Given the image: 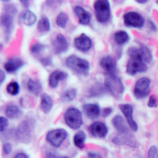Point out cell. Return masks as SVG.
Wrapping results in <instances>:
<instances>
[{
  "label": "cell",
  "instance_id": "1",
  "mask_svg": "<svg viewBox=\"0 0 158 158\" xmlns=\"http://www.w3.org/2000/svg\"><path fill=\"white\" fill-rule=\"evenodd\" d=\"M129 59L126 66V73L131 76L145 73L148 70L147 63L153 60V55L145 45L131 47L127 51Z\"/></svg>",
  "mask_w": 158,
  "mask_h": 158
},
{
  "label": "cell",
  "instance_id": "2",
  "mask_svg": "<svg viewBox=\"0 0 158 158\" xmlns=\"http://www.w3.org/2000/svg\"><path fill=\"white\" fill-rule=\"evenodd\" d=\"M36 121L32 117H26L21 121L15 131V136L18 142L29 144L32 142Z\"/></svg>",
  "mask_w": 158,
  "mask_h": 158
},
{
  "label": "cell",
  "instance_id": "3",
  "mask_svg": "<svg viewBox=\"0 0 158 158\" xmlns=\"http://www.w3.org/2000/svg\"><path fill=\"white\" fill-rule=\"evenodd\" d=\"M65 64L74 74L80 76H88L90 70V63L86 59L70 55L65 60Z\"/></svg>",
  "mask_w": 158,
  "mask_h": 158
},
{
  "label": "cell",
  "instance_id": "4",
  "mask_svg": "<svg viewBox=\"0 0 158 158\" xmlns=\"http://www.w3.org/2000/svg\"><path fill=\"white\" fill-rule=\"evenodd\" d=\"M104 86L108 94L115 99H120L125 91L122 80L116 74H106L104 78Z\"/></svg>",
  "mask_w": 158,
  "mask_h": 158
},
{
  "label": "cell",
  "instance_id": "5",
  "mask_svg": "<svg viewBox=\"0 0 158 158\" xmlns=\"http://www.w3.org/2000/svg\"><path fill=\"white\" fill-rule=\"evenodd\" d=\"M96 19L101 24L108 22L111 16V4L108 0H96L94 2Z\"/></svg>",
  "mask_w": 158,
  "mask_h": 158
},
{
  "label": "cell",
  "instance_id": "6",
  "mask_svg": "<svg viewBox=\"0 0 158 158\" xmlns=\"http://www.w3.org/2000/svg\"><path fill=\"white\" fill-rule=\"evenodd\" d=\"M63 118L66 125L72 130H79L83 125L82 112L77 108L71 107L67 109Z\"/></svg>",
  "mask_w": 158,
  "mask_h": 158
},
{
  "label": "cell",
  "instance_id": "7",
  "mask_svg": "<svg viewBox=\"0 0 158 158\" xmlns=\"http://www.w3.org/2000/svg\"><path fill=\"white\" fill-rule=\"evenodd\" d=\"M68 136V132L63 128H56L49 131L46 135V141L53 148L58 149L62 146Z\"/></svg>",
  "mask_w": 158,
  "mask_h": 158
},
{
  "label": "cell",
  "instance_id": "8",
  "mask_svg": "<svg viewBox=\"0 0 158 158\" xmlns=\"http://www.w3.org/2000/svg\"><path fill=\"white\" fill-rule=\"evenodd\" d=\"M123 22L126 27L142 29L144 27L146 21L139 13L131 10L123 15Z\"/></svg>",
  "mask_w": 158,
  "mask_h": 158
},
{
  "label": "cell",
  "instance_id": "9",
  "mask_svg": "<svg viewBox=\"0 0 158 158\" xmlns=\"http://www.w3.org/2000/svg\"><path fill=\"white\" fill-rule=\"evenodd\" d=\"M151 80L147 77H142L136 81L134 87V97L137 100L144 99L150 94Z\"/></svg>",
  "mask_w": 158,
  "mask_h": 158
},
{
  "label": "cell",
  "instance_id": "10",
  "mask_svg": "<svg viewBox=\"0 0 158 158\" xmlns=\"http://www.w3.org/2000/svg\"><path fill=\"white\" fill-rule=\"evenodd\" d=\"M118 108L121 111L122 114L123 115L124 118L127 122L130 128L132 131H138V125L136 121L134 118V108L133 106L129 103H125V104H120L118 105Z\"/></svg>",
  "mask_w": 158,
  "mask_h": 158
},
{
  "label": "cell",
  "instance_id": "11",
  "mask_svg": "<svg viewBox=\"0 0 158 158\" xmlns=\"http://www.w3.org/2000/svg\"><path fill=\"white\" fill-rule=\"evenodd\" d=\"M0 23L3 29L6 40L8 41L10 39L12 32L15 29V17L7 13L2 12L0 18Z\"/></svg>",
  "mask_w": 158,
  "mask_h": 158
},
{
  "label": "cell",
  "instance_id": "12",
  "mask_svg": "<svg viewBox=\"0 0 158 158\" xmlns=\"http://www.w3.org/2000/svg\"><path fill=\"white\" fill-rule=\"evenodd\" d=\"M74 45L75 48L82 53H86L93 47L92 39L85 33H81L78 36L74 38Z\"/></svg>",
  "mask_w": 158,
  "mask_h": 158
},
{
  "label": "cell",
  "instance_id": "13",
  "mask_svg": "<svg viewBox=\"0 0 158 158\" xmlns=\"http://www.w3.org/2000/svg\"><path fill=\"white\" fill-rule=\"evenodd\" d=\"M52 47L56 54L62 55L68 51L70 44L64 35L62 33H57L52 41Z\"/></svg>",
  "mask_w": 158,
  "mask_h": 158
},
{
  "label": "cell",
  "instance_id": "14",
  "mask_svg": "<svg viewBox=\"0 0 158 158\" xmlns=\"http://www.w3.org/2000/svg\"><path fill=\"white\" fill-rule=\"evenodd\" d=\"M111 125L113 126L119 135L122 136L130 135V127L127 122L122 115H116L111 119Z\"/></svg>",
  "mask_w": 158,
  "mask_h": 158
},
{
  "label": "cell",
  "instance_id": "15",
  "mask_svg": "<svg viewBox=\"0 0 158 158\" xmlns=\"http://www.w3.org/2000/svg\"><path fill=\"white\" fill-rule=\"evenodd\" d=\"M88 129L90 134L97 138H104L108 134V126L101 121L93 123L90 124Z\"/></svg>",
  "mask_w": 158,
  "mask_h": 158
},
{
  "label": "cell",
  "instance_id": "16",
  "mask_svg": "<svg viewBox=\"0 0 158 158\" xmlns=\"http://www.w3.org/2000/svg\"><path fill=\"white\" fill-rule=\"evenodd\" d=\"M100 66L106 71L107 74H116L118 72L117 61L111 56H105L100 59Z\"/></svg>",
  "mask_w": 158,
  "mask_h": 158
},
{
  "label": "cell",
  "instance_id": "17",
  "mask_svg": "<svg viewBox=\"0 0 158 158\" xmlns=\"http://www.w3.org/2000/svg\"><path fill=\"white\" fill-rule=\"evenodd\" d=\"M25 63L23 59L20 57H13L8 59L3 65V69L5 72L8 74H15L21 68L24 67Z\"/></svg>",
  "mask_w": 158,
  "mask_h": 158
},
{
  "label": "cell",
  "instance_id": "18",
  "mask_svg": "<svg viewBox=\"0 0 158 158\" xmlns=\"http://www.w3.org/2000/svg\"><path fill=\"white\" fill-rule=\"evenodd\" d=\"M68 77L67 72L60 70H56L52 72L48 77V85L52 89H56L59 86V83L65 81Z\"/></svg>",
  "mask_w": 158,
  "mask_h": 158
},
{
  "label": "cell",
  "instance_id": "19",
  "mask_svg": "<svg viewBox=\"0 0 158 158\" xmlns=\"http://www.w3.org/2000/svg\"><path fill=\"white\" fill-rule=\"evenodd\" d=\"M74 15L77 16L80 25H89L90 22H91L92 17H93V15H92V14L89 11L86 10L81 6H76L74 7Z\"/></svg>",
  "mask_w": 158,
  "mask_h": 158
},
{
  "label": "cell",
  "instance_id": "20",
  "mask_svg": "<svg viewBox=\"0 0 158 158\" xmlns=\"http://www.w3.org/2000/svg\"><path fill=\"white\" fill-rule=\"evenodd\" d=\"M83 113L85 116L90 119L98 118L101 114V109L99 106V104L95 103H87L84 104L81 107Z\"/></svg>",
  "mask_w": 158,
  "mask_h": 158
},
{
  "label": "cell",
  "instance_id": "21",
  "mask_svg": "<svg viewBox=\"0 0 158 158\" xmlns=\"http://www.w3.org/2000/svg\"><path fill=\"white\" fill-rule=\"evenodd\" d=\"M6 117L10 119H17L23 115L24 112L22 109L16 104H9L6 108L5 111Z\"/></svg>",
  "mask_w": 158,
  "mask_h": 158
},
{
  "label": "cell",
  "instance_id": "22",
  "mask_svg": "<svg viewBox=\"0 0 158 158\" xmlns=\"http://www.w3.org/2000/svg\"><path fill=\"white\" fill-rule=\"evenodd\" d=\"M53 99L47 93H43L40 96V110L44 114L49 113L53 108Z\"/></svg>",
  "mask_w": 158,
  "mask_h": 158
},
{
  "label": "cell",
  "instance_id": "23",
  "mask_svg": "<svg viewBox=\"0 0 158 158\" xmlns=\"http://www.w3.org/2000/svg\"><path fill=\"white\" fill-rule=\"evenodd\" d=\"M26 86H27V89L34 96H36V97L41 96L43 86H42V83L39 80L29 78L27 81Z\"/></svg>",
  "mask_w": 158,
  "mask_h": 158
},
{
  "label": "cell",
  "instance_id": "24",
  "mask_svg": "<svg viewBox=\"0 0 158 158\" xmlns=\"http://www.w3.org/2000/svg\"><path fill=\"white\" fill-rule=\"evenodd\" d=\"M36 29L40 34H45L51 30V22L47 16L42 15L40 17V18L38 20Z\"/></svg>",
  "mask_w": 158,
  "mask_h": 158
},
{
  "label": "cell",
  "instance_id": "25",
  "mask_svg": "<svg viewBox=\"0 0 158 158\" xmlns=\"http://www.w3.org/2000/svg\"><path fill=\"white\" fill-rule=\"evenodd\" d=\"M87 135L84 131H77L73 138V142L75 147L79 149H83L85 146V141H86Z\"/></svg>",
  "mask_w": 158,
  "mask_h": 158
},
{
  "label": "cell",
  "instance_id": "26",
  "mask_svg": "<svg viewBox=\"0 0 158 158\" xmlns=\"http://www.w3.org/2000/svg\"><path fill=\"white\" fill-rule=\"evenodd\" d=\"M22 19L26 26H32L37 22V17L34 12L29 10H25L22 15Z\"/></svg>",
  "mask_w": 158,
  "mask_h": 158
},
{
  "label": "cell",
  "instance_id": "27",
  "mask_svg": "<svg viewBox=\"0 0 158 158\" xmlns=\"http://www.w3.org/2000/svg\"><path fill=\"white\" fill-rule=\"evenodd\" d=\"M77 90L75 88H68L62 92L60 94V101L63 103L71 102L77 97Z\"/></svg>",
  "mask_w": 158,
  "mask_h": 158
},
{
  "label": "cell",
  "instance_id": "28",
  "mask_svg": "<svg viewBox=\"0 0 158 158\" xmlns=\"http://www.w3.org/2000/svg\"><path fill=\"white\" fill-rule=\"evenodd\" d=\"M105 86L103 85L101 83H96L92 87H90L89 89L88 90V97L94 98V97H101L103 94L106 92Z\"/></svg>",
  "mask_w": 158,
  "mask_h": 158
},
{
  "label": "cell",
  "instance_id": "29",
  "mask_svg": "<svg viewBox=\"0 0 158 158\" xmlns=\"http://www.w3.org/2000/svg\"><path fill=\"white\" fill-rule=\"evenodd\" d=\"M130 36L128 32L124 30H118L114 34V40L119 46H123L130 41Z\"/></svg>",
  "mask_w": 158,
  "mask_h": 158
},
{
  "label": "cell",
  "instance_id": "30",
  "mask_svg": "<svg viewBox=\"0 0 158 158\" xmlns=\"http://www.w3.org/2000/svg\"><path fill=\"white\" fill-rule=\"evenodd\" d=\"M6 90L7 92V94L11 96H18L20 94V90H21V86L20 84L16 81H12L6 87Z\"/></svg>",
  "mask_w": 158,
  "mask_h": 158
},
{
  "label": "cell",
  "instance_id": "31",
  "mask_svg": "<svg viewBox=\"0 0 158 158\" xmlns=\"http://www.w3.org/2000/svg\"><path fill=\"white\" fill-rule=\"evenodd\" d=\"M69 21V17L67 13L60 12L57 15L56 19V23L58 27L61 28V29H66L67 23Z\"/></svg>",
  "mask_w": 158,
  "mask_h": 158
},
{
  "label": "cell",
  "instance_id": "32",
  "mask_svg": "<svg viewBox=\"0 0 158 158\" xmlns=\"http://www.w3.org/2000/svg\"><path fill=\"white\" fill-rule=\"evenodd\" d=\"M45 49H46V45L41 43H36L31 46L30 52L33 56H40L44 52Z\"/></svg>",
  "mask_w": 158,
  "mask_h": 158
},
{
  "label": "cell",
  "instance_id": "33",
  "mask_svg": "<svg viewBox=\"0 0 158 158\" xmlns=\"http://www.w3.org/2000/svg\"><path fill=\"white\" fill-rule=\"evenodd\" d=\"M3 12L7 13L9 15L15 17L18 14V8L13 3H6L5 4L3 7Z\"/></svg>",
  "mask_w": 158,
  "mask_h": 158
},
{
  "label": "cell",
  "instance_id": "34",
  "mask_svg": "<svg viewBox=\"0 0 158 158\" xmlns=\"http://www.w3.org/2000/svg\"><path fill=\"white\" fill-rule=\"evenodd\" d=\"M45 158H70L69 156H66V155H62L60 153H57L56 151L52 150V149H49L48 150L44 155Z\"/></svg>",
  "mask_w": 158,
  "mask_h": 158
},
{
  "label": "cell",
  "instance_id": "35",
  "mask_svg": "<svg viewBox=\"0 0 158 158\" xmlns=\"http://www.w3.org/2000/svg\"><path fill=\"white\" fill-rule=\"evenodd\" d=\"M9 125V118L5 116H1V118H0V131H1V133L5 132Z\"/></svg>",
  "mask_w": 158,
  "mask_h": 158
},
{
  "label": "cell",
  "instance_id": "36",
  "mask_svg": "<svg viewBox=\"0 0 158 158\" xmlns=\"http://www.w3.org/2000/svg\"><path fill=\"white\" fill-rule=\"evenodd\" d=\"M39 61L44 67H51L53 64V60H52V57H50V56H43V57H40L39 59Z\"/></svg>",
  "mask_w": 158,
  "mask_h": 158
},
{
  "label": "cell",
  "instance_id": "37",
  "mask_svg": "<svg viewBox=\"0 0 158 158\" xmlns=\"http://www.w3.org/2000/svg\"><path fill=\"white\" fill-rule=\"evenodd\" d=\"M148 107L149 108H157L158 107V98L156 95L149 96L147 103Z\"/></svg>",
  "mask_w": 158,
  "mask_h": 158
},
{
  "label": "cell",
  "instance_id": "38",
  "mask_svg": "<svg viewBox=\"0 0 158 158\" xmlns=\"http://www.w3.org/2000/svg\"><path fill=\"white\" fill-rule=\"evenodd\" d=\"M2 152L6 155H10L13 152L12 144L8 142H6L2 144Z\"/></svg>",
  "mask_w": 158,
  "mask_h": 158
},
{
  "label": "cell",
  "instance_id": "39",
  "mask_svg": "<svg viewBox=\"0 0 158 158\" xmlns=\"http://www.w3.org/2000/svg\"><path fill=\"white\" fill-rule=\"evenodd\" d=\"M158 149L157 147L156 146H150V148L148 150L147 153V157L148 158H156L157 156Z\"/></svg>",
  "mask_w": 158,
  "mask_h": 158
},
{
  "label": "cell",
  "instance_id": "40",
  "mask_svg": "<svg viewBox=\"0 0 158 158\" xmlns=\"http://www.w3.org/2000/svg\"><path fill=\"white\" fill-rule=\"evenodd\" d=\"M113 112V109L111 107H105L103 109H101V116L104 118H107V117L110 116L111 113Z\"/></svg>",
  "mask_w": 158,
  "mask_h": 158
},
{
  "label": "cell",
  "instance_id": "41",
  "mask_svg": "<svg viewBox=\"0 0 158 158\" xmlns=\"http://www.w3.org/2000/svg\"><path fill=\"white\" fill-rule=\"evenodd\" d=\"M147 28L152 32H156L157 31V27H156V25H155V23L152 20H148Z\"/></svg>",
  "mask_w": 158,
  "mask_h": 158
},
{
  "label": "cell",
  "instance_id": "42",
  "mask_svg": "<svg viewBox=\"0 0 158 158\" xmlns=\"http://www.w3.org/2000/svg\"><path fill=\"white\" fill-rule=\"evenodd\" d=\"M87 158H102L101 154L98 153L97 152H94V151H89L86 154Z\"/></svg>",
  "mask_w": 158,
  "mask_h": 158
},
{
  "label": "cell",
  "instance_id": "43",
  "mask_svg": "<svg viewBox=\"0 0 158 158\" xmlns=\"http://www.w3.org/2000/svg\"><path fill=\"white\" fill-rule=\"evenodd\" d=\"M13 158H29V156L27 153L24 152H19V153H17Z\"/></svg>",
  "mask_w": 158,
  "mask_h": 158
},
{
  "label": "cell",
  "instance_id": "44",
  "mask_svg": "<svg viewBox=\"0 0 158 158\" xmlns=\"http://www.w3.org/2000/svg\"><path fill=\"white\" fill-rule=\"evenodd\" d=\"M5 79H6L5 70H0V84L1 85L3 84L4 81H5Z\"/></svg>",
  "mask_w": 158,
  "mask_h": 158
},
{
  "label": "cell",
  "instance_id": "45",
  "mask_svg": "<svg viewBox=\"0 0 158 158\" xmlns=\"http://www.w3.org/2000/svg\"><path fill=\"white\" fill-rule=\"evenodd\" d=\"M19 2L21 4H22V6H23L25 9L28 10L29 7V6H30V2L29 1H25V0H21V1H19Z\"/></svg>",
  "mask_w": 158,
  "mask_h": 158
},
{
  "label": "cell",
  "instance_id": "46",
  "mask_svg": "<svg viewBox=\"0 0 158 158\" xmlns=\"http://www.w3.org/2000/svg\"><path fill=\"white\" fill-rule=\"evenodd\" d=\"M136 2L138 4H146L148 1L147 0H136Z\"/></svg>",
  "mask_w": 158,
  "mask_h": 158
},
{
  "label": "cell",
  "instance_id": "47",
  "mask_svg": "<svg viewBox=\"0 0 158 158\" xmlns=\"http://www.w3.org/2000/svg\"><path fill=\"white\" fill-rule=\"evenodd\" d=\"M156 3H157V4H158V1H156Z\"/></svg>",
  "mask_w": 158,
  "mask_h": 158
},
{
  "label": "cell",
  "instance_id": "48",
  "mask_svg": "<svg viewBox=\"0 0 158 158\" xmlns=\"http://www.w3.org/2000/svg\"><path fill=\"white\" fill-rule=\"evenodd\" d=\"M157 158H158V157H157Z\"/></svg>",
  "mask_w": 158,
  "mask_h": 158
}]
</instances>
